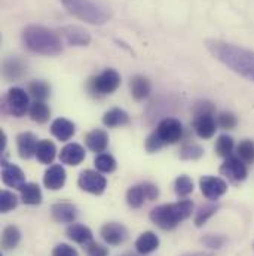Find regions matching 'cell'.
Here are the masks:
<instances>
[{
    "mask_svg": "<svg viewBox=\"0 0 254 256\" xmlns=\"http://www.w3.org/2000/svg\"><path fill=\"white\" fill-rule=\"evenodd\" d=\"M205 46L214 58L225 64L228 68L254 82V51L219 39H208Z\"/></svg>",
    "mask_w": 254,
    "mask_h": 256,
    "instance_id": "6da1fadb",
    "label": "cell"
},
{
    "mask_svg": "<svg viewBox=\"0 0 254 256\" xmlns=\"http://www.w3.org/2000/svg\"><path fill=\"white\" fill-rule=\"evenodd\" d=\"M22 42L31 52L42 56H58L63 51L60 36L43 26H28L22 32Z\"/></svg>",
    "mask_w": 254,
    "mask_h": 256,
    "instance_id": "7a4b0ae2",
    "label": "cell"
},
{
    "mask_svg": "<svg viewBox=\"0 0 254 256\" xmlns=\"http://www.w3.org/2000/svg\"><path fill=\"white\" fill-rule=\"evenodd\" d=\"M193 212L191 200H182L179 202L162 204L150 212V220L164 231L174 230L179 224L186 220Z\"/></svg>",
    "mask_w": 254,
    "mask_h": 256,
    "instance_id": "3957f363",
    "label": "cell"
},
{
    "mask_svg": "<svg viewBox=\"0 0 254 256\" xmlns=\"http://www.w3.org/2000/svg\"><path fill=\"white\" fill-rule=\"evenodd\" d=\"M64 8L76 18L89 24L103 26L110 20V10L97 0H60Z\"/></svg>",
    "mask_w": 254,
    "mask_h": 256,
    "instance_id": "277c9868",
    "label": "cell"
},
{
    "mask_svg": "<svg viewBox=\"0 0 254 256\" xmlns=\"http://www.w3.org/2000/svg\"><path fill=\"white\" fill-rule=\"evenodd\" d=\"M91 90L98 94H112L121 85V74L115 68H106L103 73L91 79Z\"/></svg>",
    "mask_w": 254,
    "mask_h": 256,
    "instance_id": "5b68a950",
    "label": "cell"
},
{
    "mask_svg": "<svg viewBox=\"0 0 254 256\" xmlns=\"http://www.w3.org/2000/svg\"><path fill=\"white\" fill-rule=\"evenodd\" d=\"M77 185L82 191L94 194V195H101L103 192L106 191L107 186V180L104 176H101L98 172L94 170H83L79 174L77 179Z\"/></svg>",
    "mask_w": 254,
    "mask_h": 256,
    "instance_id": "8992f818",
    "label": "cell"
},
{
    "mask_svg": "<svg viewBox=\"0 0 254 256\" xmlns=\"http://www.w3.org/2000/svg\"><path fill=\"white\" fill-rule=\"evenodd\" d=\"M28 96L27 92L22 90V88H18V86H13L7 91V96H6V106L9 109V112L16 116V118H21L27 114L28 110Z\"/></svg>",
    "mask_w": 254,
    "mask_h": 256,
    "instance_id": "52a82bcc",
    "label": "cell"
},
{
    "mask_svg": "<svg viewBox=\"0 0 254 256\" xmlns=\"http://www.w3.org/2000/svg\"><path fill=\"white\" fill-rule=\"evenodd\" d=\"M220 173L223 176H226L229 180H232L234 184H238V182H243V180L247 179V166L238 156H232L231 155L222 164Z\"/></svg>",
    "mask_w": 254,
    "mask_h": 256,
    "instance_id": "ba28073f",
    "label": "cell"
},
{
    "mask_svg": "<svg viewBox=\"0 0 254 256\" xmlns=\"http://www.w3.org/2000/svg\"><path fill=\"white\" fill-rule=\"evenodd\" d=\"M156 132L159 134L161 140L165 144H174L180 140L183 134V127L182 122L176 118H165L159 122L156 128Z\"/></svg>",
    "mask_w": 254,
    "mask_h": 256,
    "instance_id": "9c48e42d",
    "label": "cell"
},
{
    "mask_svg": "<svg viewBox=\"0 0 254 256\" xmlns=\"http://www.w3.org/2000/svg\"><path fill=\"white\" fill-rule=\"evenodd\" d=\"M199 186L202 195L211 201L219 200L228 191V184L222 178H216V176H204L199 180Z\"/></svg>",
    "mask_w": 254,
    "mask_h": 256,
    "instance_id": "30bf717a",
    "label": "cell"
},
{
    "mask_svg": "<svg viewBox=\"0 0 254 256\" xmlns=\"http://www.w3.org/2000/svg\"><path fill=\"white\" fill-rule=\"evenodd\" d=\"M100 236H101V238L107 244H110V246H119V244H122L127 240L128 231L122 224L109 222V224H106V225L101 226Z\"/></svg>",
    "mask_w": 254,
    "mask_h": 256,
    "instance_id": "8fae6325",
    "label": "cell"
},
{
    "mask_svg": "<svg viewBox=\"0 0 254 256\" xmlns=\"http://www.w3.org/2000/svg\"><path fill=\"white\" fill-rule=\"evenodd\" d=\"M61 38L71 46H88L91 34L79 26H65L60 28Z\"/></svg>",
    "mask_w": 254,
    "mask_h": 256,
    "instance_id": "7c38bea8",
    "label": "cell"
},
{
    "mask_svg": "<svg viewBox=\"0 0 254 256\" xmlns=\"http://www.w3.org/2000/svg\"><path fill=\"white\" fill-rule=\"evenodd\" d=\"M1 179L6 186L21 190L25 185V176L22 170L10 162H3V170H1Z\"/></svg>",
    "mask_w": 254,
    "mask_h": 256,
    "instance_id": "4fadbf2b",
    "label": "cell"
},
{
    "mask_svg": "<svg viewBox=\"0 0 254 256\" xmlns=\"http://www.w3.org/2000/svg\"><path fill=\"white\" fill-rule=\"evenodd\" d=\"M193 128H195V132L201 138H211L217 130V122H216L213 114H202V115L195 116Z\"/></svg>",
    "mask_w": 254,
    "mask_h": 256,
    "instance_id": "5bb4252c",
    "label": "cell"
},
{
    "mask_svg": "<svg viewBox=\"0 0 254 256\" xmlns=\"http://www.w3.org/2000/svg\"><path fill=\"white\" fill-rule=\"evenodd\" d=\"M65 170H64L63 166L60 164H54L51 166L46 172H45V176H43V184L48 190L51 191H58L61 190L65 184Z\"/></svg>",
    "mask_w": 254,
    "mask_h": 256,
    "instance_id": "9a60e30c",
    "label": "cell"
},
{
    "mask_svg": "<svg viewBox=\"0 0 254 256\" xmlns=\"http://www.w3.org/2000/svg\"><path fill=\"white\" fill-rule=\"evenodd\" d=\"M37 138L33 132H21L18 137H16V146H18V152H19V156L24 158V160H28L31 158L33 155H36V149H37Z\"/></svg>",
    "mask_w": 254,
    "mask_h": 256,
    "instance_id": "2e32d148",
    "label": "cell"
},
{
    "mask_svg": "<svg viewBox=\"0 0 254 256\" xmlns=\"http://www.w3.org/2000/svg\"><path fill=\"white\" fill-rule=\"evenodd\" d=\"M51 214L54 220L60 224H74L77 218V208L70 202H57L51 207Z\"/></svg>",
    "mask_w": 254,
    "mask_h": 256,
    "instance_id": "e0dca14e",
    "label": "cell"
},
{
    "mask_svg": "<svg viewBox=\"0 0 254 256\" xmlns=\"http://www.w3.org/2000/svg\"><path fill=\"white\" fill-rule=\"evenodd\" d=\"M85 160V149L77 143L65 144L60 152V161L67 166H79Z\"/></svg>",
    "mask_w": 254,
    "mask_h": 256,
    "instance_id": "ac0fdd59",
    "label": "cell"
},
{
    "mask_svg": "<svg viewBox=\"0 0 254 256\" xmlns=\"http://www.w3.org/2000/svg\"><path fill=\"white\" fill-rule=\"evenodd\" d=\"M85 143L92 152H104L109 146V136L104 130H92L85 136Z\"/></svg>",
    "mask_w": 254,
    "mask_h": 256,
    "instance_id": "d6986e66",
    "label": "cell"
},
{
    "mask_svg": "<svg viewBox=\"0 0 254 256\" xmlns=\"http://www.w3.org/2000/svg\"><path fill=\"white\" fill-rule=\"evenodd\" d=\"M158 248H159V238L152 231H146V232L140 234V237L135 240V250L140 255H149V254L155 252Z\"/></svg>",
    "mask_w": 254,
    "mask_h": 256,
    "instance_id": "ffe728a7",
    "label": "cell"
},
{
    "mask_svg": "<svg viewBox=\"0 0 254 256\" xmlns=\"http://www.w3.org/2000/svg\"><path fill=\"white\" fill-rule=\"evenodd\" d=\"M67 237L79 244H89L92 242V231L80 224H71L67 228Z\"/></svg>",
    "mask_w": 254,
    "mask_h": 256,
    "instance_id": "44dd1931",
    "label": "cell"
},
{
    "mask_svg": "<svg viewBox=\"0 0 254 256\" xmlns=\"http://www.w3.org/2000/svg\"><path fill=\"white\" fill-rule=\"evenodd\" d=\"M76 128H74V124L65 118H58L55 120L52 124H51V132L61 142H67L73 137Z\"/></svg>",
    "mask_w": 254,
    "mask_h": 256,
    "instance_id": "7402d4cb",
    "label": "cell"
},
{
    "mask_svg": "<svg viewBox=\"0 0 254 256\" xmlns=\"http://www.w3.org/2000/svg\"><path fill=\"white\" fill-rule=\"evenodd\" d=\"M103 124L106 127H122L129 124V116L125 110L119 109V108H113L110 110H107L103 116Z\"/></svg>",
    "mask_w": 254,
    "mask_h": 256,
    "instance_id": "603a6c76",
    "label": "cell"
},
{
    "mask_svg": "<svg viewBox=\"0 0 254 256\" xmlns=\"http://www.w3.org/2000/svg\"><path fill=\"white\" fill-rule=\"evenodd\" d=\"M19 192L21 201L27 206H37L42 202V191L37 184H25Z\"/></svg>",
    "mask_w": 254,
    "mask_h": 256,
    "instance_id": "cb8c5ba5",
    "label": "cell"
},
{
    "mask_svg": "<svg viewBox=\"0 0 254 256\" xmlns=\"http://www.w3.org/2000/svg\"><path fill=\"white\" fill-rule=\"evenodd\" d=\"M150 92V84L144 76H134L131 79V94L135 100H144Z\"/></svg>",
    "mask_w": 254,
    "mask_h": 256,
    "instance_id": "d4e9b609",
    "label": "cell"
},
{
    "mask_svg": "<svg viewBox=\"0 0 254 256\" xmlns=\"http://www.w3.org/2000/svg\"><path fill=\"white\" fill-rule=\"evenodd\" d=\"M57 155L55 144L51 140H40L36 149V156L42 164H51Z\"/></svg>",
    "mask_w": 254,
    "mask_h": 256,
    "instance_id": "484cf974",
    "label": "cell"
},
{
    "mask_svg": "<svg viewBox=\"0 0 254 256\" xmlns=\"http://www.w3.org/2000/svg\"><path fill=\"white\" fill-rule=\"evenodd\" d=\"M21 240V232L15 225H9L1 232V248L6 250L15 249Z\"/></svg>",
    "mask_w": 254,
    "mask_h": 256,
    "instance_id": "4316f807",
    "label": "cell"
},
{
    "mask_svg": "<svg viewBox=\"0 0 254 256\" xmlns=\"http://www.w3.org/2000/svg\"><path fill=\"white\" fill-rule=\"evenodd\" d=\"M147 200V195H146V191H144V186L143 184L140 185H135L132 188H129L127 192V202L129 207L132 208H140L144 201Z\"/></svg>",
    "mask_w": 254,
    "mask_h": 256,
    "instance_id": "83f0119b",
    "label": "cell"
},
{
    "mask_svg": "<svg viewBox=\"0 0 254 256\" xmlns=\"http://www.w3.org/2000/svg\"><path fill=\"white\" fill-rule=\"evenodd\" d=\"M30 116L34 122L45 124L51 116V110L43 102H34L30 108Z\"/></svg>",
    "mask_w": 254,
    "mask_h": 256,
    "instance_id": "f1b7e54d",
    "label": "cell"
},
{
    "mask_svg": "<svg viewBox=\"0 0 254 256\" xmlns=\"http://www.w3.org/2000/svg\"><path fill=\"white\" fill-rule=\"evenodd\" d=\"M95 167L101 173H112L116 170V160L109 154H98L94 161Z\"/></svg>",
    "mask_w": 254,
    "mask_h": 256,
    "instance_id": "f546056e",
    "label": "cell"
},
{
    "mask_svg": "<svg viewBox=\"0 0 254 256\" xmlns=\"http://www.w3.org/2000/svg\"><path fill=\"white\" fill-rule=\"evenodd\" d=\"M24 73V64L18 58H9L3 64V74L9 79H16Z\"/></svg>",
    "mask_w": 254,
    "mask_h": 256,
    "instance_id": "4dcf8cb0",
    "label": "cell"
},
{
    "mask_svg": "<svg viewBox=\"0 0 254 256\" xmlns=\"http://www.w3.org/2000/svg\"><path fill=\"white\" fill-rule=\"evenodd\" d=\"M49 85L43 80H34L28 85V92L36 98V102H43L49 96Z\"/></svg>",
    "mask_w": 254,
    "mask_h": 256,
    "instance_id": "1f68e13d",
    "label": "cell"
},
{
    "mask_svg": "<svg viewBox=\"0 0 254 256\" xmlns=\"http://www.w3.org/2000/svg\"><path fill=\"white\" fill-rule=\"evenodd\" d=\"M238 158L243 160L246 164L254 162V142L252 140H243L238 144Z\"/></svg>",
    "mask_w": 254,
    "mask_h": 256,
    "instance_id": "d6a6232c",
    "label": "cell"
},
{
    "mask_svg": "<svg viewBox=\"0 0 254 256\" xmlns=\"http://www.w3.org/2000/svg\"><path fill=\"white\" fill-rule=\"evenodd\" d=\"M216 150H217V154H219L220 156H223V158L231 156V154H232V150H234V138L229 137V136H226V134L220 136V137L217 138V142H216Z\"/></svg>",
    "mask_w": 254,
    "mask_h": 256,
    "instance_id": "836d02e7",
    "label": "cell"
},
{
    "mask_svg": "<svg viewBox=\"0 0 254 256\" xmlns=\"http://www.w3.org/2000/svg\"><path fill=\"white\" fill-rule=\"evenodd\" d=\"M219 210V204H208V206H202L195 216V225L196 226H202L213 214H216Z\"/></svg>",
    "mask_w": 254,
    "mask_h": 256,
    "instance_id": "e575fe53",
    "label": "cell"
},
{
    "mask_svg": "<svg viewBox=\"0 0 254 256\" xmlns=\"http://www.w3.org/2000/svg\"><path fill=\"white\" fill-rule=\"evenodd\" d=\"M174 190L179 196H188L193 192V182L189 176H179L174 182Z\"/></svg>",
    "mask_w": 254,
    "mask_h": 256,
    "instance_id": "d590c367",
    "label": "cell"
},
{
    "mask_svg": "<svg viewBox=\"0 0 254 256\" xmlns=\"http://www.w3.org/2000/svg\"><path fill=\"white\" fill-rule=\"evenodd\" d=\"M16 206H18V198L13 192L1 191V194H0V210H1V213H7L12 208H15Z\"/></svg>",
    "mask_w": 254,
    "mask_h": 256,
    "instance_id": "8d00e7d4",
    "label": "cell"
},
{
    "mask_svg": "<svg viewBox=\"0 0 254 256\" xmlns=\"http://www.w3.org/2000/svg\"><path fill=\"white\" fill-rule=\"evenodd\" d=\"M204 155V149L199 144H186L182 150H180V158L185 161H195L199 160Z\"/></svg>",
    "mask_w": 254,
    "mask_h": 256,
    "instance_id": "74e56055",
    "label": "cell"
},
{
    "mask_svg": "<svg viewBox=\"0 0 254 256\" xmlns=\"http://www.w3.org/2000/svg\"><path fill=\"white\" fill-rule=\"evenodd\" d=\"M237 116L231 112H223L219 115V120H217V124L223 130H232V128L237 127Z\"/></svg>",
    "mask_w": 254,
    "mask_h": 256,
    "instance_id": "f35d334b",
    "label": "cell"
},
{
    "mask_svg": "<svg viewBox=\"0 0 254 256\" xmlns=\"http://www.w3.org/2000/svg\"><path fill=\"white\" fill-rule=\"evenodd\" d=\"M164 144H165V143L161 140L159 134L155 131V132H152V134L147 137V140H146V150H147L149 154H153V152L159 150Z\"/></svg>",
    "mask_w": 254,
    "mask_h": 256,
    "instance_id": "ab89813d",
    "label": "cell"
},
{
    "mask_svg": "<svg viewBox=\"0 0 254 256\" xmlns=\"http://www.w3.org/2000/svg\"><path fill=\"white\" fill-rule=\"evenodd\" d=\"M86 252H88V256H109V250L107 248L98 244V243H89L86 244Z\"/></svg>",
    "mask_w": 254,
    "mask_h": 256,
    "instance_id": "60d3db41",
    "label": "cell"
},
{
    "mask_svg": "<svg viewBox=\"0 0 254 256\" xmlns=\"http://www.w3.org/2000/svg\"><path fill=\"white\" fill-rule=\"evenodd\" d=\"M202 243L210 249H220L225 243V238L220 236H207L202 238Z\"/></svg>",
    "mask_w": 254,
    "mask_h": 256,
    "instance_id": "b9f144b4",
    "label": "cell"
},
{
    "mask_svg": "<svg viewBox=\"0 0 254 256\" xmlns=\"http://www.w3.org/2000/svg\"><path fill=\"white\" fill-rule=\"evenodd\" d=\"M52 256H79V254L76 252V249H73L71 246L61 243L58 244L54 250H52Z\"/></svg>",
    "mask_w": 254,
    "mask_h": 256,
    "instance_id": "7bdbcfd3",
    "label": "cell"
},
{
    "mask_svg": "<svg viewBox=\"0 0 254 256\" xmlns=\"http://www.w3.org/2000/svg\"><path fill=\"white\" fill-rule=\"evenodd\" d=\"M193 112H195V116L196 115H202V114H214V106L210 102H198L195 104Z\"/></svg>",
    "mask_w": 254,
    "mask_h": 256,
    "instance_id": "ee69618b",
    "label": "cell"
},
{
    "mask_svg": "<svg viewBox=\"0 0 254 256\" xmlns=\"http://www.w3.org/2000/svg\"><path fill=\"white\" fill-rule=\"evenodd\" d=\"M143 186H144V191H146V195H147V201H153V200H156V198H158V195H159V190H158V186H156V185L146 182V184H143Z\"/></svg>",
    "mask_w": 254,
    "mask_h": 256,
    "instance_id": "f6af8a7d",
    "label": "cell"
},
{
    "mask_svg": "<svg viewBox=\"0 0 254 256\" xmlns=\"http://www.w3.org/2000/svg\"><path fill=\"white\" fill-rule=\"evenodd\" d=\"M183 256H208V255H202V254H188V255Z\"/></svg>",
    "mask_w": 254,
    "mask_h": 256,
    "instance_id": "bcb514c9",
    "label": "cell"
},
{
    "mask_svg": "<svg viewBox=\"0 0 254 256\" xmlns=\"http://www.w3.org/2000/svg\"><path fill=\"white\" fill-rule=\"evenodd\" d=\"M122 256H135V255H132V254H125V255H122Z\"/></svg>",
    "mask_w": 254,
    "mask_h": 256,
    "instance_id": "7dc6e473",
    "label": "cell"
}]
</instances>
